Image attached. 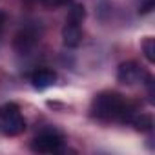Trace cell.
Listing matches in <instances>:
<instances>
[{"label":"cell","mask_w":155,"mask_h":155,"mask_svg":"<svg viewBox=\"0 0 155 155\" xmlns=\"http://www.w3.org/2000/svg\"><path fill=\"white\" fill-rule=\"evenodd\" d=\"M91 117L102 122H120L126 124L135 115L133 104H130L120 93L115 91H102L93 97L91 101Z\"/></svg>","instance_id":"1"},{"label":"cell","mask_w":155,"mask_h":155,"mask_svg":"<svg viewBox=\"0 0 155 155\" xmlns=\"http://www.w3.org/2000/svg\"><path fill=\"white\" fill-rule=\"evenodd\" d=\"M86 18V9L82 4H75L69 9V15L66 18V24L62 28V42L66 48H77L82 38V29L81 24Z\"/></svg>","instance_id":"2"},{"label":"cell","mask_w":155,"mask_h":155,"mask_svg":"<svg viewBox=\"0 0 155 155\" xmlns=\"http://www.w3.org/2000/svg\"><path fill=\"white\" fill-rule=\"evenodd\" d=\"M26 130V120L20 108L13 102L0 106V133L6 137H17Z\"/></svg>","instance_id":"3"},{"label":"cell","mask_w":155,"mask_h":155,"mask_svg":"<svg viewBox=\"0 0 155 155\" xmlns=\"http://www.w3.org/2000/svg\"><path fill=\"white\" fill-rule=\"evenodd\" d=\"M64 148V140L58 133L55 131H44L40 133L38 137H35L31 140V150L35 153H46V155H51V153H58L62 151Z\"/></svg>","instance_id":"4"},{"label":"cell","mask_w":155,"mask_h":155,"mask_svg":"<svg viewBox=\"0 0 155 155\" xmlns=\"http://www.w3.org/2000/svg\"><path fill=\"white\" fill-rule=\"evenodd\" d=\"M150 79V75L137 64V62H122L117 69V81L126 84V86H133L139 82H144Z\"/></svg>","instance_id":"5"},{"label":"cell","mask_w":155,"mask_h":155,"mask_svg":"<svg viewBox=\"0 0 155 155\" xmlns=\"http://www.w3.org/2000/svg\"><path fill=\"white\" fill-rule=\"evenodd\" d=\"M55 81H57V73L53 69H48V68L37 69L31 75V84L35 90H48L55 84Z\"/></svg>","instance_id":"6"},{"label":"cell","mask_w":155,"mask_h":155,"mask_svg":"<svg viewBox=\"0 0 155 155\" xmlns=\"http://www.w3.org/2000/svg\"><path fill=\"white\" fill-rule=\"evenodd\" d=\"M37 40H38V35H37L33 29L26 28V29H22V31L17 35V38H15V48H17V51L26 53V51H29V49L37 44Z\"/></svg>","instance_id":"7"},{"label":"cell","mask_w":155,"mask_h":155,"mask_svg":"<svg viewBox=\"0 0 155 155\" xmlns=\"http://www.w3.org/2000/svg\"><path fill=\"white\" fill-rule=\"evenodd\" d=\"M130 122H131V124L135 126V130H139V131H150V130L153 128V119H151V115H148V113L133 115Z\"/></svg>","instance_id":"8"},{"label":"cell","mask_w":155,"mask_h":155,"mask_svg":"<svg viewBox=\"0 0 155 155\" xmlns=\"http://www.w3.org/2000/svg\"><path fill=\"white\" fill-rule=\"evenodd\" d=\"M140 48H142V53H144V57H146V60L150 62V64H153L155 62V40L151 38V37H146L144 40H142V44H140Z\"/></svg>","instance_id":"9"},{"label":"cell","mask_w":155,"mask_h":155,"mask_svg":"<svg viewBox=\"0 0 155 155\" xmlns=\"http://www.w3.org/2000/svg\"><path fill=\"white\" fill-rule=\"evenodd\" d=\"M37 2H40L46 8H60V6L69 4V0H37Z\"/></svg>","instance_id":"10"},{"label":"cell","mask_w":155,"mask_h":155,"mask_svg":"<svg viewBox=\"0 0 155 155\" xmlns=\"http://www.w3.org/2000/svg\"><path fill=\"white\" fill-rule=\"evenodd\" d=\"M151 9H153V0H146V2L139 8V13H142V15H144V13H150Z\"/></svg>","instance_id":"11"}]
</instances>
